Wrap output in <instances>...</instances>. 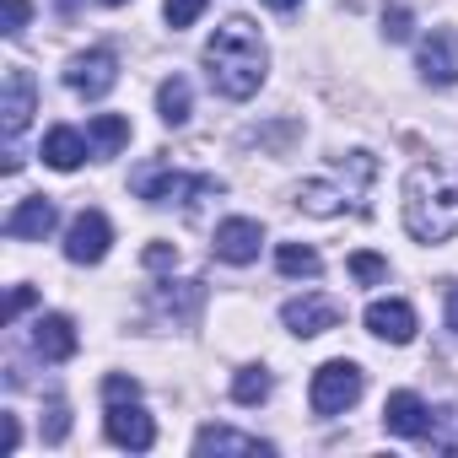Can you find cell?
<instances>
[{
	"instance_id": "cell-11",
	"label": "cell",
	"mask_w": 458,
	"mask_h": 458,
	"mask_svg": "<svg viewBox=\"0 0 458 458\" xmlns=\"http://www.w3.org/2000/svg\"><path fill=\"white\" fill-rule=\"evenodd\" d=\"M55 226H60L55 199H49V194H28V199H17L12 216H6V238H17V243H44Z\"/></svg>"
},
{
	"instance_id": "cell-18",
	"label": "cell",
	"mask_w": 458,
	"mask_h": 458,
	"mask_svg": "<svg viewBox=\"0 0 458 458\" xmlns=\"http://www.w3.org/2000/svg\"><path fill=\"white\" fill-rule=\"evenodd\" d=\"M345 205H351V189H340V183H324V178L297 183V210H308V216H340Z\"/></svg>"
},
{
	"instance_id": "cell-6",
	"label": "cell",
	"mask_w": 458,
	"mask_h": 458,
	"mask_svg": "<svg viewBox=\"0 0 458 458\" xmlns=\"http://www.w3.org/2000/svg\"><path fill=\"white\" fill-rule=\"evenodd\" d=\"M415 71L426 87H458V33L453 28H431L415 49Z\"/></svg>"
},
{
	"instance_id": "cell-22",
	"label": "cell",
	"mask_w": 458,
	"mask_h": 458,
	"mask_svg": "<svg viewBox=\"0 0 458 458\" xmlns=\"http://www.w3.org/2000/svg\"><path fill=\"white\" fill-rule=\"evenodd\" d=\"M270 388H276V377H270V367H238V377H233V399L238 404H265L270 399Z\"/></svg>"
},
{
	"instance_id": "cell-13",
	"label": "cell",
	"mask_w": 458,
	"mask_h": 458,
	"mask_svg": "<svg viewBox=\"0 0 458 458\" xmlns=\"http://www.w3.org/2000/svg\"><path fill=\"white\" fill-rule=\"evenodd\" d=\"M103 431H108L114 447H130V453H146V447L157 442V426H151V415L140 410V399H130V404H108Z\"/></svg>"
},
{
	"instance_id": "cell-4",
	"label": "cell",
	"mask_w": 458,
	"mask_h": 458,
	"mask_svg": "<svg viewBox=\"0 0 458 458\" xmlns=\"http://www.w3.org/2000/svg\"><path fill=\"white\" fill-rule=\"evenodd\" d=\"M130 189H135L146 205H173V199H183V194H221L216 178H183V173L167 167V162H146V167H135Z\"/></svg>"
},
{
	"instance_id": "cell-27",
	"label": "cell",
	"mask_w": 458,
	"mask_h": 458,
	"mask_svg": "<svg viewBox=\"0 0 458 458\" xmlns=\"http://www.w3.org/2000/svg\"><path fill=\"white\" fill-rule=\"evenodd\" d=\"M28 17H33V6H28V0H6V17H0L6 28H0V33H6V38H22Z\"/></svg>"
},
{
	"instance_id": "cell-32",
	"label": "cell",
	"mask_w": 458,
	"mask_h": 458,
	"mask_svg": "<svg viewBox=\"0 0 458 458\" xmlns=\"http://www.w3.org/2000/svg\"><path fill=\"white\" fill-rule=\"evenodd\" d=\"M447 329L458 335V286H447Z\"/></svg>"
},
{
	"instance_id": "cell-28",
	"label": "cell",
	"mask_w": 458,
	"mask_h": 458,
	"mask_svg": "<svg viewBox=\"0 0 458 458\" xmlns=\"http://www.w3.org/2000/svg\"><path fill=\"white\" fill-rule=\"evenodd\" d=\"M140 259H146V270H173V265H178V249H173V243H146Z\"/></svg>"
},
{
	"instance_id": "cell-12",
	"label": "cell",
	"mask_w": 458,
	"mask_h": 458,
	"mask_svg": "<svg viewBox=\"0 0 458 458\" xmlns=\"http://www.w3.org/2000/svg\"><path fill=\"white\" fill-rule=\"evenodd\" d=\"M194 453L199 458H270L276 447L270 442H259V437H249V431H233V426H199L194 431Z\"/></svg>"
},
{
	"instance_id": "cell-17",
	"label": "cell",
	"mask_w": 458,
	"mask_h": 458,
	"mask_svg": "<svg viewBox=\"0 0 458 458\" xmlns=\"http://www.w3.org/2000/svg\"><path fill=\"white\" fill-rule=\"evenodd\" d=\"M33 351H38L44 361H71V356H76V324H71L65 313H44V318L33 324Z\"/></svg>"
},
{
	"instance_id": "cell-29",
	"label": "cell",
	"mask_w": 458,
	"mask_h": 458,
	"mask_svg": "<svg viewBox=\"0 0 458 458\" xmlns=\"http://www.w3.org/2000/svg\"><path fill=\"white\" fill-rule=\"evenodd\" d=\"M71 431V410L65 404H49V420H44V442H65Z\"/></svg>"
},
{
	"instance_id": "cell-20",
	"label": "cell",
	"mask_w": 458,
	"mask_h": 458,
	"mask_svg": "<svg viewBox=\"0 0 458 458\" xmlns=\"http://www.w3.org/2000/svg\"><path fill=\"white\" fill-rule=\"evenodd\" d=\"M87 140H92L98 157H114V151L130 146V119H119V114H98V119L87 124Z\"/></svg>"
},
{
	"instance_id": "cell-8",
	"label": "cell",
	"mask_w": 458,
	"mask_h": 458,
	"mask_svg": "<svg viewBox=\"0 0 458 458\" xmlns=\"http://www.w3.org/2000/svg\"><path fill=\"white\" fill-rule=\"evenodd\" d=\"M259 243H265V226H259L254 216H233V221L216 226L210 254H216L221 265H254V259H259Z\"/></svg>"
},
{
	"instance_id": "cell-23",
	"label": "cell",
	"mask_w": 458,
	"mask_h": 458,
	"mask_svg": "<svg viewBox=\"0 0 458 458\" xmlns=\"http://www.w3.org/2000/svg\"><path fill=\"white\" fill-rule=\"evenodd\" d=\"M205 6L210 0H162V17H167V28H194L205 17Z\"/></svg>"
},
{
	"instance_id": "cell-24",
	"label": "cell",
	"mask_w": 458,
	"mask_h": 458,
	"mask_svg": "<svg viewBox=\"0 0 458 458\" xmlns=\"http://www.w3.org/2000/svg\"><path fill=\"white\" fill-rule=\"evenodd\" d=\"M351 276H356L361 286H377V281H388V259H377V254H351Z\"/></svg>"
},
{
	"instance_id": "cell-34",
	"label": "cell",
	"mask_w": 458,
	"mask_h": 458,
	"mask_svg": "<svg viewBox=\"0 0 458 458\" xmlns=\"http://www.w3.org/2000/svg\"><path fill=\"white\" fill-rule=\"evenodd\" d=\"M103 6H130V0H103Z\"/></svg>"
},
{
	"instance_id": "cell-10",
	"label": "cell",
	"mask_w": 458,
	"mask_h": 458,
	"mask_svg": "<svg viewBox=\"0 0 458 458\" xmlns=\"http://www.w3.org/2000/svg\"><path fill=\"white\" fill-rule=\"evenodd\" d=\"M281 324H286L292 335H302V340L329 335V329L340 324V302H335V297H318V292H302V297H292V302L281 308Z\"/></svg>"
},
{
	"instance_id": "cell-7",
	"label": "cell",
	"mask_w": 458,
	"mask_h": 458,
	"mask_svg": "<svg viewBox=\"0 0 458 458\" xmlns=\"http://www.w3.org/2000/svg\"><path fill=\"white\" fill-rule=\"evenodd\" d=\"M108 243H114V226H108L103 210H81L65 226V259L71 265H103L108 259Z\"/></svg>"
},
{
	"instance_id": "cell-14",
	"label": "cell",
	"mask_w": 458,
	"mask_h": 458,
	"mask_svg": "<svg viewBox=\"0 0 458 458\" xmlns=\"http://www.w3.org/2000/svg\"><path fill=\"white\" fill-rule=\"evenodd\" d=\"M431 426H437V415L420 394H410V388L388 394V404H383V431L388 437H426Z\"/></svg>"
},
{
	"instance_id": "cell-19",
	"label": "cell",
	"mask_w": 458,
	"mask_h": 458,
	"mask_svg": "<svg viewBox=\"0 0 458 458\" xmlns=\"http://www.w3.org/2000/svg\"><path fill=\"white\" fill-rule=\"evenodd\" d=\"M189 108H194L189 81H183V76H167V81L157 87V119H162L167 130H178V124H189Z\"/></svg>"
},
{
	"instance_id": "cell-33",
	"label": "cell",
	"mask_w": 458,
	"mask_h": 458,
	"mask_svg": "<svg viewBox=\"0 0 458 458\" xmlns=\"http://www.w3.org/2000/svg\"><path fill=\"white\" fill-rule=\"evenodd\" d=\"M270 12H292V6H302V0H265Z\"/></svg>"
},
{
	"instance_id": "cell-26",
	"label": "cell",
	"mask_w": 458,
	"mask_h": 458,
	"mask_svg": "<svg viewBox=\"0 0 458 458\" xmlns=\"http://www.w3.org/2000/svg\"><path fill=\"white\" fill-rule=\"evenodd\" d=\"M103 399H108V404H130V399H140V383L124 377V372H108V377H103Z\"/></svg>"
},
{
	"instance_id": "cell-3",
	"label": "cell",
	"mask_w": 458,
	"mask_h": 458,
	"mask_svg": "<svg viewBox=\"0 0 458 458\" xmlns=\"http://www.w3.org/2000/svg\"><path fill=\"white\" fill-rule=\"evenodd\" d=\"M361 388H367L361 367L345 361V356H335V361H324V367L313 372V383H308V404H313V415H345V410L361 399Z\"/></svg>"
},
{
	"instance_id": "cell-16",
	"label": "cell",
	"mask_w": 458,
	"mask_h": 458,
	"mask_svg": "<svg viewBox=\"0 0 458 458\" xmlns=\"http://www.w3.org/2000/svg\"><path fill=\"white\" fill-rule=\"evenodd\" d=\"M87 151H92V140L81 135V130H71V124H55L49 135H44V162L55 167V173H76L81 162H87Z\"/></svg>"
},
{
	"instance_id": "cell-5",
	"label": "cell",
	"mask_w": 458,
	"mask_h": 458,
	"mask_svg": "<svg viewBox=\"0 0 458 458\" xmlns=\"http://www.w3.org/2000/svg\"><path fill=\"white\" fill-rule=\"evenodd\" d=\"M38 114V81L28 65H12L6 71V87H0V124H6V140H17Z\"/></svg>"
},
{
	"instance_id": "cell-31",
	"label": "cell",
	"mask_w": 458,
	"mask_h": 458,
	"mask_svg": "<svg viewBox=\"0 0 458 458\" xmlns=\"http://www.w3.org/2000/svg\"><path fill=\"white\" fill-rule=\"evenodd\" d=\"M28 308H33V286H12V302H6V324H17Z\"/></svg>"
},
{
	"instance_id": "cell-15",
	"label": "cell",
	"mask_w": 458,
	"mask_h": 458,
	"mask_svg": "<svg viewBox=\"0 0 458 458\" xmlns=\"http://www.w3.org/2000/svg\"><path fill=\"white\" fill-rule=\"evenodd\" d=\"M361 318H367V329H372L377 340H388V345H410V340H415V308L399 302V297H377Z\"/></svg>"
},
{
	"instance_id": "cell-25",
	"label": "cell",
	"mask_w": 458,
	"mask_h": 458,
	"mask_svg": "<svg viewBox=\"0 0 458 458\" xmlns=\"http://www.w3.org/2000/svg\"><path fill=\"white\" fill-rule=\"evenodd\" d=\"M410 33H415V17H410L404 6H388V12H383V38H388V44H404Z\"/></svg>"
},
{
	"instance_id": "cell-2",
	"label": "cell",
	"mask_w": 458,
	"mask_h": 458,
	"mask_svg": "<svg viewBox=\"0 0 458 458\" xmlns=\"http://www.w3.org/2000/svg\"><path fill=\"white\" fill-rule=\"evenodd\" d=\"M404 226L415 243H447L458 233V167L420 162L404 178Z\"/></svg>"
},
{
	"instance_id": "cell-21",
	"label": "cell",
	"mask_w": 458,
	"mask_h": 458,
	"mask_svg": "<svg viewBox=\"0 0 458 458\" xmlns=\"http://www.w3.org/2000/svg\"><path fill=\"white\" fill-rule=\"evenodd\" d=\"M276 270L292 276V281H313V276L324 270V259H318L308 243H281V249H276Z\"/></svg>"
},
{
	"instance_id": "cell-9",
	"label": "cell",
	"mask_w": 458,
	"mask_h": 458,
	"mask_svg": "<svg viewBox=\"0 0 458 458\" xmlns=\"http://www.w3.org/2000/svg\"><path fill=\"white\" fill-rule=\"evenodd\" d=\"M114 81H119V55L114 49H87L65 65V87L81 92V98H103V92H114Z\"/></svg>"
},
{
	"instance_id": "cell-30",
	"label": "cell",
	"mask_w": 458,
	"mask_h": 458,
	"mask_svg": "<svg viewBox=\"0 0 458 458\" xmlns=\"http://www.w3.org/2000/svg\"><path fill=\"white\" fill-rule=\"evenodd\" d=\"M17 442H22V426H17V415H0V453H17Z\"/></svg>"
},
{
	"instance_id": "cell-1",
	"label": "cell",
	"mask_w": 458,
	"mask_h": 458,
	"mask_svg": "<svg viewBox=\"0 0 458 458\" xmlns=\"http://www.w3.org/2000/svg\"><path fill=\"white\" fill-rule=\"evenodd\" d=\"M265 71H270V49L249 17H226L205 38V76L221 98H233V103L254 98L265 87Z\"/></svg>"
}]
</instances>
